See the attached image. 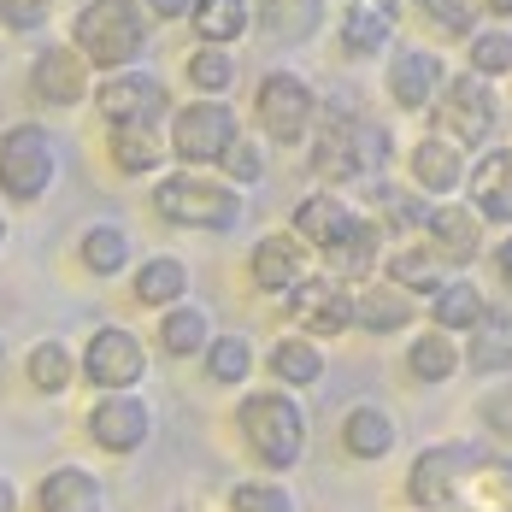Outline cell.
<instances>
[{
	"mask_svg": "<svg viewBox=\"0 0 512 512\" xmlns=\"http://www.w3.org/2000/svg\"><path fill=\"white\" fill-rule=\"evenodd\" d=\"M307 142H312V171L330 189H342V183H377L389 154H395L389 148V130L377 118H365V112H348V106L318 112Z\"/></svg>",
	"mask_w": 512,
	"mask_h": 512,
	"instance_id": "obj_1",
	"label": "cell"
},
{
	"mask_svg": "<svg viewBox=\"0 0 512 512\" xmlns=\"http://www.w3.org/2000/svg\"><path fill=\"white\" fill-rule=\"evenodd\" d=\"M236 430H242L248 454L265 471H277V477L307 460V412H301V401L289 389H254V395H242Z\"/></svg>",
	"mask_w": 512,
	"mask_h": 512,
	"instance_id": "obj_2",
	"label": "cell"
},
{
	"mask_svg": "<svg viewBox=\"0 0 512 512\" xmlns=\"http://www.w3.org/2000/svg\"><path fill=\"white\" fill-rule=\"evenodd\" d=\"M71 48L83 53V65H106V71H130L142 48H148V18L142 0H89L71 18Z\"/></svg>",
	"mask_w": 512,
	"mask_h": 512,
	"instance_id": "obj_3",
	"label": "cell"
},
{
	"mask_svg": "<svg viewBox=\"0 0 512 512\" xmlns=\"http://www.w3.org/2000/svg\"><path fill=\"white\" fill-rule=\"evenodd\" d=\"M154 212L165 224H183V230H236L242 224V189L224 183V177H206V171H171L154 183Z\"/></svg>",
	"mask_w": 512,
	"mask_h": 512,
	"instance_id": "obj_4",
	"label": "cell"
},
{
	"mask_svg": "<svg viewBox=\"0 0 512 512\" xmlns=\"http://www.w3.org/2000/svg\"><path fill=\"white\" fill-rule=\"evenodd\" d=\"M430 130L448 136L460 154H483L495 142V130H501V95H495V83H483L471 71H448L442 95L430 106Z\"/></svg>",
	"mask_w": 512,
	"mask_h": 512,
	"instance_id": "obj_5",
	"label": "cell"
},
{
	"mask_svg": "<svg viewBox=\"0 0 512 512\" xmlns=\"http://www.w3.org/2000/svg\"><path fill=\"white\" fill-rule=\"evenodd\" d=\"M254 118L265 130V142L277 148H301L318 124V95L301 71H265L254 89Z\"/></svg>",
	"mask_w": 512,
	"mask_h": 512,
	"instance_id": "obj_6",
	"label": "cell"
},
{
	"mask_svg": "<svg viewBox=\"0 0 512 512\" xmlns=\"http://www.w3.org/2000/svg\"><path fill=\"white\" fill-rule=\"evenodd\" d=\"M242 136V118L230 101H189L171 112V154L189 159V165H218L230 154V142Z\"/></svg>",
	"mask_w": 512,
	"mask_h": 512,
	"instance_id": "obj_7",
	"label": "cell"
},
{
	"mask_svg": "<svg viewBox=\"0 0 512 512\" xmlns=\"http://www.w3.org/2000/svg\"><path fill=\"white\" fill-rule=\"evenodd\" d=\"M283 307L301 324V336H312V342H336V336L354 330V289L336 283L330 271H307V277L283 295Z\"/></svg>",
	"mask_w": 512,
	"mask_h": 512,
	"instance_id": "obj_8",
	"label": "cell"
},
{
	"mask_svg": "<svg viewBox=\"0 0 512 512\" xmlns=\"http://www.w3.org/2000/svg\"><path fill=\"white\" fill-rule=\"evenodd\" d=\"M471 454H477V442H430V448H418L407 465V483H401L407 507L412 512H448Z\"/></svg>",
	"mask_w": 512,
	"mask_h": 512,
	"instance_id": "obj_9",
	"label": "cell"
},
{
	"mask_svg": "<svg viewBox=\"0 0 512 512\" xmlns=\"http://www.w3.org/2000/svg\"><path fill=\"white\" fill-rule=\"evenodd\" d=\"M83 377H89L95 389H106V395L136 389V383L148 377V348H142V336L124 330V324H101V330L83 342Z\"/></svg>",
	"mask_w": 512,
	"mask_h": 512,
	"instance_id": "obj_10",
	"label": "cell"
},
{
	"mask_svg": "<svg viewBox=\"0 0 512 512\" xmlns=\"http://www.w3.org/2000/svg\"><path fill=\"white\" fill-rule=\"evenodd\" d=\"M53 171H59V154H53L42 124H18L0 136V189L12 201H36L53 183Z\"/></svg>",
	"mask_w": 512,
	"mask_h": 512,
	"instance_id": "obj_11",
	"label": "cell"
},
{
	"mask_svg": "<svg viewBox=\"0 0 512 512\" xmlns=\"http://www.w3.org/2000/svg\"><path fill=\"white\" fill-rule=\"evenodd\" d=\"M95 106L112 130H154L159 118L171 112V95L154 71H112L101 89H95Z\"/></svg>",
	"mask_w": 512,
	"mask_h": 512,
	"instance_id": "obj_12",
	"label": "cell"
},
{
	"mask_svg": "<svg viewBox=\"0 0 512 512\" xmlns=\"http://www.w3.org/2000/svg\"><path fill=\"white\" fill-rule=\"evenodd\" d=\"M436 254L448 259L454 271H471L477 259L489 254V224L471 212V206L454 195V201H430V212H424V230H418Z\"/></svg>",
	"mask_w": 512,
	"mask_h": 512,
	"instance_id": "obj_13",
	"label": "cell"
},
{
	"mask_svg": "<svg viewBox=\"0 0 512 512\" xmlns=\"http://www.w3.org/2000/svg\"><path fill=\"white\" fill-rule=\"evenodd\" d=\"M442 83H448V59L436 48H395L389 53V65H383V95L401 106V112H430L436 95H442Z\"/></svg>",
	"mask_w": 512,
	"mask_h": 512,
	"instance_id": "obj_14",
	"label": "cell"
},
{
	"mask_svg": "<svg viewBox=\"0 0 512 512\" xmlns=\"http://www.w3.org/2000/svg\"><path fill=\"white\" fill-rule=\"evenodd\" d=\"M407 189H418L424 201H454L465 189V171H471V154H460L448 136H436V130H424L418 142L407 148Z\"/></svg>",
	"mask_w": 512,
	"mask_h": 512,
	"instance_id": "obj_15",
	"label": "cell"
},
{
	"mask_svg": "<svg viewBox=\"0 0 512 512\" xmlns=\"http://www.w3.org/2000/svg\"><path fill=\"white\" fill-rule=\"evenodd\" d=\"M465 206L489 224L512 230V142H489L465 171Z\"/></svg>",
	"mask_w": 512,
	"mask_h": 512,
	"instance_id": "obj_16",
	"label": "cell"
},
{
	"mask_svg": "<svg viewBox=\"0 0 512 512\" xmlns=\"http://www.w3.org/2000/svg\"><path fill=\"white\" fill-rule=\"evenodd\" d=\"M359 230V206H348L336 189H312L295 201V242H307L312 254H336L348 236Z\"/></svg>",
	"mask_w": 512,
	"mask_h": 512,
	"instance_id": "obj_17",
	"label": "cell"
},
{
	"mask_svg": "<svg viewBox=\"0 0 512 512\" xmlns=\"http://www.w3.org/2000/svg\"><path fill=\"white\" fill-rule=\"evenodd\" d=\"M89 436H95V448H106V454H136L154 436V412H148V401H136V395H106L89 412Z\"/></svg>",
	"mask_w": 512,
	"mask_h": 512,
	"instance_id": "obj_18",
	"label": "cell"
},
{
	"mask_svg": "<svg viewBox=\"0 0 512 512\" xmlns=\"http://www.w3.org/2000/svg\"><path fill=\"white\" fill-rule=\"evenodd\" d=\"M307 271H312L307 242H295L289 230H271V236H259L254 254H248V277H254L259 295H289V289H295Z\"/></svg>",
	"mask_w": 512,
	"mask_h": 512,
	"instance_id": "obj_19",
	"label": "cell"
},
{
	"mask_svg": "<svg viewBox=\"0 0 512 512\" xmlns=\"http://www.w3.org/2000/svg\"><path fill=\"white\" fill-rule=\"evenodd\" d=\"M448 277H454V265L436 254L424 236H407V242H395V248L383 254V283L407 289L412 301H430V295H436Z\"/></svg>",
	"mask_w": 512,
	"mask_h": 512,
	"instance_id": "obj_20",
	"label": "cell"
},
{
	"mask_svg": "<svg viewBox=\"0 0 512 512\" xmlns=\"http://www.w3.org/2000/svg\"><path fill=\"white\" fill-rule=\"evenodd\" d=\"M448 512H512V460L495 448H477L465 465L460 489H454V507Z\"/></svg>",
	"mask_w": 512,
	"mask_h": 512,
	"instance_id": "obj_21",
	"label": "cell"
},
{
	"mask_svg": "<svg viewBox=\"0 0 512 512\" xmlns=\"http://www.w3.org/2000/svg\"><path fill=\"white\" fill-rule=\"evenodd\" d=\"M495 307L489 301V289L477 283V277H465V271H454L430 301H424V312H430V330H448V336H471L477 324H483V312Z\"/></svg>",
	"mask_w": 512,
	"mask_h": 512,
	"instance_id": "obj_22",
	"label": "cell"
},
{
	"mask_svg": "<svg viewBox=\"0 0 512 512\" xmlns=\"http://www.w3.org/2000/svg\"><path fill=\"white\" fill-rule=\"evenodd\" d=\"M395 24H401V12L389 0H354L336 18V42H342L348 59H377V53L395 42Z\"/></svg>",
	"mask_w": 512,
	"mask_h": 512,
	"instance_id": "obj_23",
	"label": "cell"
},
{
	"mask_svg": "<svg viewBox=\"0 0 512 512\" xmlns=\"http://www.w3.org/2000/svg\"><path fill=\"white\" fill-rule=\"evenodd\" d=\"M460 359H465V371H471V377H489V383L512 377V312L507 307L483 312V324L465 336Z\"/></svg>",
	"mask_w": 512,
	"mask_h": 512,
	"instance_id": "obj_24",
	"label": "cell"
},
{
	"mask_svg": "<svg viewBox=\"0 0 512 512\" xmlns=\"http://www.w3.org/2000/svg\"><path fill=\"white\" fill-rule=\"evenodd\" d=\"M412 318H418V301L407 289H395L383 277L354 289V324L365 336H401V330H412Z\"/></svg>",
	"mask_w": 512,
	"mask_h": 512,
	"instance_id": "obj_25",
	"label": "cell"
},
{
	"mask_svg": "<svg viewBox=\"0 0 512 512\" xmlns=\"http://www.w3.org/2000/svg\"><path fill=\"white\" fill-rule=\"evenodd\" d=\"M30 95L42 106H77L89 95V65L77 48H48L30 71Z\"/></svg>",
	"mask_w": 512,
	"mask_h": 512,
	"instance_id": "obj_26",
	"label": "cell"
},
{
	"mask_svg": "<svg viewBox=\"0 0 512 512\" xmlns=\"http://www.w3.org/2000/svg\"><path fill=\"white\" fill-rule=\"evenodd\" d=\"M324 18H330V0H254V30H265L283 48L312 42Z\"/></svg>",
	"mask_w": 512,
	"mask_h": 512,
	"instance_id": "obj_27",
	"label": "cell"
},
{
	"mask_svg": "<svg viewBox=\"0 0 512 512\" xmlns=\"http://www.w3.org/2000/svg\"><path fill=\"white\" fill-rule=\"evenodd\" d=\"M460 336H448V330H412L407 342V377L412 383H424V389H442V383H454L460 377Z\"/></svg>",
	"mask_w": 512,
	"mask_h": 512,
	"instance_id": "obj_28",
	"label": "cell"
},
{
	"mask_svg": "<svg viewBox=\"0 0 512 512\" xmlns=\"http://www.w3.org/2000/svg\"><path fill=\"white\" fill-rule=\"evenodd\" d=\"M395 442H401V430H395L389 407L359 401V407L342 412V448H348L354 460H389V454H395Z\"/></svg>",
	"mask_w": 512,
	"mask_h": 512,
	"instance_id": "obj_29",
	"label": "cell"
},
{
	"mask_svg": "<svg viewBox=\"0 0 512 512\" xmlns=\"http://www.w3.org/2000/svg\"><path fill=\"white\" fill-rule=\"evenodd\" d=\"M189 24H195L201 48H236L254 30V0H195Z\"/></svg>",
	"mask_w": 512,
	"mask_h": 512,
	"instance_id": "obj_30",
	"label": "cell"
},
{
	"mask_svg": "<svg viewBox=\"0 0 512 512\" xmlns=\"http://www.w3.org/2000/svg\"><path fill=\"white\" fill-rule=\"evenodd\" d=\"M371 206H377V212H365V218H371L377 230H395L401 242L424 230V212H430V201H424L418 189H407V183H389V177H377V183H371Z\"/></svg>",
	"mask_w": 512,
	"mask_h": 512,
	"instance_id": "obj_31",
	"label": "cell"
},
{
	"mask_svg": "<svg viewBox=\"0 0 512 512\" xmlns=\"http://www.w3.org/2000/svg\"><path fill=\"white\" fill-rule=\"evenodd\" d=\"M265 371L277 377V389H312L318 377H324V348L312 342V336H277L271 342V354H265Z\"/></svg>",
	"mask_w": 512,
	"mask_h": 512,
	"instance_id": "obj_32",
	"label": "cell"
},
{
	"mask_svg": "<svg viewBox=\"0 0 512 512\" xmlns=\"http://www.w3.org/2000/svg\"><path fill=\"white\" fill-rule=\"evenodd\" d=\"M36 501H42V512H101V483L83 465H53Z\"/></svg>",
	"mask_w": 512,
	"mask_h": 512,
	"instance_id": "obj_33",
	"label": "cell"
},
{
	"mask_svg": "<svg viewBox=\"0 0 512 512\" xmlns=\"http://www.w3.org/2000/svg\"><path fill=\"white\" fill-rule=\"evenodd\" d=\"M136 301L142 307H177V301H189V265L177 254H154V259H142V271H136Z\"/></svg>",
	"mask_w": 512,
	"mask_h": 512,
	"instance_id": "obj_34",
	"label": "cell"
},
{
	"mask_svg": "<svg viewBox=\"0 0 512 512\" xmlns=\"http://www.w3.org/2000/svg\"><path fill=\"white\" fill-rule=\"evenodd\" d=\"M206 342H212V318H206V307H189V301L165 307V318H159V348H165V354L189 359V354H206Z\"/></svg>",
	"mask_w": 512,
	"mask_h": 512,
	"instance_id": "obj_35",
	"label": "cell"
},
{
	"mask_svg": "<svg viewBox=\"0 0 512 512\" xmlns=\"http://www.w3.org/2000/svg\"><path fill=\"white\" fill-rule=\"evenodd\" d=\"M377 254H383V230L359 212V230L330 254V277L336 283H371V271H377Z\"/></svg>",
	"mask_w": 512,
	"mask_h": 512,
	"instance_id": "obj_36",
	"label": "cell"
},
{
	"mask_svg": "<svg viewBox=\"0 0 512 512\" xmlns=\"http://www.w3.org/2000/svg\"><path fill=\"white\" fill-rule=\"evenodd\" d=\"M465 71L483 77V83H501L512 77V24H489L465 42Z\"/></svg>",
	"mask_w": 512,
	"mask_h": 512,
	"instance_id": "obj_37",
	"label": "cell"
},
{
	"mask_svg": "<svg viewBox=\"0 0 512 512\" xmlns=\"http://www.w3.org/2000/svg\"><path fill=\"white\" fill-rule=\"evenodd\" d=\"M106 154H112V165L124 177H148V171L165 165V142H159L154 130H112L106 136Z\"/></svg>",
	"mask_w": 512,
	"mask_h": 512,
	"instance_id": "obj_38",
	"label": "cell"
},
{
	"mask_svg": "<svg viewBox=\"0 0 512 512\" xmlns=\"http://www.w3.org/2000/svg\"><path fill=\"white\" fill-rule=\"evenodd\" d=\"M201 359H206V377L224 383V389H242L254 377V342L248 336H212Z\"/></svg>",
	"mask_w": 512,
	"mask_h": 512,
	"instance_id": "obj_39",
	"label": "cell"
},
{
	"mask_svg": "<svg viewBox=\"0 0 512 512\" xmlns=\"http://www.w3.org/2000/svg\"><path fill=\"white\" fill-rule=\"evenodd\" d=\"M77 254H83V271H95V277H118V271L130 265V236H124L118 224H89L83 242H77Z\"/></svg>",
	"mask_w": 512,
	"mask_h": 512,
	"instance_id": "obj_40",
	"label": "cell"
},
{
	"mask_svg": "<svg viewBox=\"0 0 512 512\" xmlns=\"http://www.w3.org/2000/svg\"><path fill=\"white\" fill-rule=\"evenodd\" d=\"M418 6V18L436 30V36H448V42H471L483 24V12H477V0H412Z\"/></svg>",
	"mask_w": 512,
	"mask_h": 512,
	"instance_id": "obj_41",
	"label": "cell"
},
{
	"mask_svg": "<svg viewBox=\"0 0 512 512\" xmlns=\"http://www.w3.org/2000/svg\"><path fill=\"white\" fill-rule=\"evenodd\" d=\"M183 71H189V83L201 89L206 101H224L236 89V59H230V48H195L183 59Z\"/></svg>",
	"mask_w": 512,
	"mask_h": 512,
	"instance_id": "obj_42",
	"label": "cell"
},
{
	"mask_svg": "<svg viewBox=\"0 0 512 512\" xmlns=\"http://www.w3.org/2000/svg\"><path fill=\"white\" fill-rule=\"evenodd\" d=\"M71 377H77V365H71V348H65V342H36V348H30V383H36L42 395H65Z\"/></svg>",
	"mask_w": 512,
	"mask_h": 512,
	"instance_id": "obj_43",
	"label": "cell"
},
{
	"mask_svg": "<svg viewBox=\"0 0 512 512\" xmlns=\"http://www.w3.org/2000/svg\"><path fill=\"white\" fill-rule=\"evenodd\" d=\"M230 512H295V495L277 477H248L230 489Z\"/></svg>",
	"mask_w": 512,
	"mask_h": 512,
	"instance_id": "obj_44",
	"label": "cell"
},
{
	"mask_svg": "<svg viewBox=\"0 0 512 512\" xmlns=\"http://www.w3.org/2000/svg\"><path fill=\"white\" fill-rule=\"evenodd\" d=\"M218 165H224V177H230L236 189H248V183L265 177V148H259L254 136H236V142H230V154L218 159Z\"/></svg>",
	"mask_w": 512,
	"mask_h": 512,
	"instance_id": "obj_45",
	"label": "cell"
},
{
	"mask_svg": "<svg viewBox=\"0 0 512 512\" xmlns=\"http://www.w3.org/2000/svg\"><path fill=\"white\" fill-rule=\"evenodd\" d=\"M0 24L6 30H42L48 24V0H0Z\"/></svg>",
	"mask_w": 512,
	"mask_h": 512,
	"instance_id": "obj_46",
	"label": "cell"
},
{
	"mask_svg": "<svg viewBox=\"0 0 512 512\" xmlns=\"http://www.w3.org/2000/svg\"><path fill=\"white\" fill-rule=\"evenodd\" d=\"M489 259H495V271H501V283L512 289V230H501V242L489 248Z\"/></svg>",
	"mask_w": 512,
	"mask_h": 512,
	"instance_id": "obj_47",
	"label": "cell"
},
{
	"mask_svg": "<svg viewBox=\"0 0 512 512\" xmlns=\"http://www.w3.org/2000/svg\"><path fill=\"white\" fill-rule=\"evenodd\" d=\"M189 6H195V0H142L148 18H189Z\"/></svg>",
	"mask_w": 512,
	"mask_h": 512,
	"instance_id": "obj_48",
	"label": "cell"
},
{
	"mask_svg": "<svg viewBox=\"0 0 512 512\" xmlns=\"http://www.w3.org/2000/svg\"><path fill=\"white\" fill-rule=\"evenodd\" d=\"M477 12H489V18H501V24H512V0H477Z\"/></svg>",
	"mask_w": 512,
	"mask_h": 512,
	"instance_id": "obj_49",
	"label": "cell"
},
{
	"mask_svg": "<svg viewBox=\"0 0 512 512\" xmlns=\"http://www.w3.org/2000/svg\"><path fill=\"white\" fill-rule=\"evenodd\" d=\"M12 507H18V495H12V483L0 477V512H12Z\"/></svg>",
	"mask_w": 512,
	"mask_h": 512,
	"instance_id": "obj_50",
	"label": "cell"
},
{
	"mask_svg": "<svg viewBox=\"0 0 512 512\" xmlns=\"http://www.w3.org/2000/svg\"><path fill=\"white\" fill-rule=\"evenodd\" d=\"M0 242H6V212H0Z\"/></svg>",
	"mask_w": 512,
	"mask_h": 512,
	"instance_id": "obj_51",
	"label": "cell"
},
{
	"mask_svg": "<svg viewBox=\"0 0 512 512\" xmlns=\"http://www.w3.org/2000/svg\"><path fill=\"white\" fill-rule=\"evenodd\" d=\"M0 365H6V348H0Z\"/></svg>",
	"mask_w": 512,
	"mask_h": 512,
	"instance_id": "obj_52",
	"label": "cell"
}]
</instances>
